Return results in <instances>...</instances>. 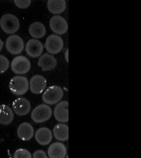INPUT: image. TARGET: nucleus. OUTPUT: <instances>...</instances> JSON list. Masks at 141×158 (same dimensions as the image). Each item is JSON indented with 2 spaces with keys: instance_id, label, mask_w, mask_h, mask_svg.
<instances>
[{
  "instance_id": "f257e3e1",
  "label": "nucleus",
  "mask_w": 141,
  "mask_h": 158,
  "mask_svg": "<svg viewBox=\"0 0 141 158\" xmlns=\"http://www.w3.org/2000/svg\"><path fill=\"white\" fill-rule=\"evenodd\" d=\"M0 25L3 31L9 34L16 32L20 27L19 22L17 18L9 13L6 14L2 16Z\"/></svg>"
},
{
  "instance_id": "f03ea898",
  "label": "nucleus",
  "mask_w": 141,
  "mask_h": 158,
  "mask_svg": "<svg viewBox=\"0 0 141 158\" xmlns=\"http://www.w3.org/2000/svg\"><path fill=\"white\" fill-rule=\"evenodd\" d=\"M9 87L11 91L17 95H23L28 91V82L24 77L17 75L13 77L10 80Z\"/></svg>"
},
{
  "instance_id": "7ed1b4c3",
  "label": "nucleus",
  "mask_w": 141,
  "mask_h": 158,
  "mask_svg": "<svg viewBox=\"0 0 141 158\" xmlns=\"http://www.w3.org/2000/svg\"><path fill=\"white\" fill-rule=\"evenodd\" d=\"M63 95L62 89L57 85L48 87L43 94L42 99L44 102L49 104L56 103L62 98Z\"/></svg>"
},
{
  "instance_id": "20e7f679",
  "label": "nucleus",
  "mask_w": 141,
  "mask_h": 158,
  "mask_svg": "<svg viewBox=\"0 0 141 158\" xmlns=\"http://www.w3.org/2000/svg\"><path fill=\"white\" fill-rule=\"evenodd\" d=\"M52 111L51 107L45 104L39 105L33 110L31 117L36 123H40L48 120L51 117Z\"/></svg>"
},
{
  "instance_id": "39448f33",
  "label": "nucleus",
  "mask_w": 141,
  "mask_h": 158,
  "mask_svg": "<svg viewBox=\"0 0 141 158\" xmlns=\"http://www.w3.org/2000/svg\"><path fill=\"white\" fill-rule=\"evenodd\" d=\"M31 64L29 60L23 56L15 57L11 63L12 71L17 74H23L27 73L30 70Z\"/></svg>"
},
{
  "instance_id": "423d86ee",
  "label": "nucleus",
  "mask_w": 141,
  "mask_h": 158,
  "mask_svg": "<svg viewBox=\"0 0 141 158\" xmlns=\"http://www.w3.org/2000/svg\"><path fill=\"white\" fill-rule=\"evenodd\" d=\"M6 47L7 51L13 54H19L24 48V43L19 36L14 35L9 37L6 40Z\"/></svg>"
},
{
  "instance_id": "0eeeda50",
  "label": "nucleus",
  "mask_w": 141,
  "mask_h": 158,
  "mask_svg": "<svg viewBox=\"0 0 141 158\" xmlns=\"http://www.w3.org/2000/svg\"><path fill=\"white\" fill-rule=\"evenodd\" d=\"M46 49L48 51L52 54L59 53L62 49L63 42L62 39L59 36L52 34L46 38L45 43Z\"/></svg>"
},
{
  "instance_id": "6e6552de",
  "label": "nucleus",
  "mask_w": 141,
  "mask_h": 158,
  "mask_svg": "<svg viewBox=\"0 0 141 158\" xmlns=\"http://www.w3.org/2000/svg\"><path fill=\"white\" fill-rule=\"evenodd\" d=\"M49 26L51 30L59 35L65 33L68 29V25L66 20L59 15L52 16L49 21Z\"/></svg>"
},
{
  "instance_id": "1a4fd4ad",
  "label": "nucleus",
  "mask_w": 141,
  "mask_h": 158,
  "mask_svg": "<svg viewBox=\"0 0 141 158\" xmlns=\"http://www.w3.org/2000/svg\"><path fill=\"white\" fill-rule=\"evenodd\" d=\"M13 109L17 115L24 116L27 114L31 109V104L29 101L23 97L16 99L13 102Z\"/></svg>"
},
{
  "instance_id": "9d476101",
  "label": "nucleus",
  "mask_w": 141,
  "mask_h": 158,
  "mask_svg": "<svg viewBox=\"0 0 141 158\" xmlns=\"http://www.w3.org/2000/svg\"><path fill=\"white\" fill-rule=\"evenodd\" d=\"M68 102L63 101L57 104L54 111L55 119L58 121L62 122L68 121Z\"/></svg>"
},
{
  "instance_id": "9b49d317",
  "label": "nucleus",
  "mask_w": 141,
  "mask_h": 158,
  "mask_svg": "<svg viewBox=\"0 0 141 158\" xmlns=\"http://www.w3.org/2000/svg\"><path fill=\"white\" fill-rule=\"evenodd\" d=\"M43 50V46L39 40L31 39L27 42L26 50L27 54L33 58H36L40 56Z\"/></svg>"
},
{
  "instance_id": "f8f14e48",
  "label": "nucleus",
  "mask_w": 141,
  "mask_h": 158,
  "mask_svg": "<svg viewBox=\"0 0 141 158\" xmlns=\"http://www.w3.org/2000/svg\"><path fill=\"white\" fill-rule=\"evenodd\" d=\"M46 80L43 76L35 75L31 78L30 81V88L32 92L35 94H40L46 87Z\"/></svg>"
},
{
  "instance_id": "ddd939ff",
  "label": "nucleus",
  "mask_w": 141,
  "mask_h": 158,
  "mask_svg": "<svg viewBox=\"0 0 141 158\" xmlns=\"http://www.w3.org/2000/svg\"><path fill=\"white\" fill-rule=\"evenodd\" d=\"M38 66L41 67L42 71H48L54 69L57 64L56 59L52 55L45 53L39 58Z\"/></svg>"
},
{
  "instance_id": "4468645a",
  "label": "nucleus",
  "mask_w": 141,
  "mask_h": 158,
  "mask_svg": "<svg viewBox=\"0 0 141 158\" xmlns=\"http://www.w3.org/2000/svg\"><path fill=\"white\" fill-rule=\"evenodd\" d=\"M48 153L49 157L51 158H64L66 156L67 150L63 144L56 142L50 146Z\"/></svg>"
},
{
  "instance_id": "2eb2a0df",
  "label": "nucleus",
  "mask_w": 141,
  "mask_h": 158,
  "mask_svg": "<svg viewBox=\"0 0 141 158\" xmlns=\"http://www.w3.org/2000/svg\"><path fill=\"white\" fill-rule=\"evenodd\" d=\"M34 129L32 125L27 122L21 124L17 129V134L19 138L23 141L30 140L34 134Z\"/></svg>"
},
{
  "instance_id": "dca6fc26",
  "label": "nucleus",
  "mask_w": 141,
  "mask_h": 158,
  "mask_svg": "<svg viewBox=\"0 0 141 158\" xmlns=\"http://www.w3.org/2000/svg\"><path fill=\"white\" fill-rule=\"evenodd\" d=\"M52 137L51 130L46 127L38 129L35 134V138L37 142L40 145H46L51 142Z\"/></svg>"
},
{
  "instance_id": "f3484780",
  "label": "nucleus",
  "mask_w": 141,
  "mask_h": 158,
  "mask_svg": "<svg viewBox=\"0 0 141 158\" xmlns=\"http://www.w3.org/2000/svg\"><path fill=\"white\" fill-rule=\"evenodd\" d=\"M14 113L8 105H0V124L6 126L10 124L13 120Z\"/></svg>"
},
{
  "instance_id": "a211bd4d",
  "label": "nucleus",
  "mask_w": 141,
  "mask_h": 158,
  "mask_svg": "<svg viewBox=\"0 0 141 158\" xmlns=\"http://www.w3.org/2000/svg\"><path fill=\"white\" fill-rule=\"evenodd\" d=\"M28 31L30 35L36 38L43 37L46 32L44 25L39 22H35L32 23L29 27Z\"/></svg>"
},
{
  "instance_id": "6ab92c4d",
  "label": "nucleus",
  "mask_w": 141,
  "mask_h": 158,
  "mask_svg": "<svg viewBox=\"0 0 141 158\" xmlns=\"http://www.w3.org/2000/svg\"><path fill=\"white\" fill-rule=\"evenodd\" d=\"M55 138L61 141H64L68 138V127L66 125L59 123L55 125L53 129Z\"/></svg>"
},
{
  "instance_id": "aec40b11",
  "label": "nucleus",
  "mask_w": 141,
  "mask_h": 158,
  "mask_svg": "<svg viewBox=\"0 0 141 158\" xmlns=\"http://www.w3.org/2000/svg\"><path fill=\"white\" fill-rule=\"evenodd\" d=\"M47 7L49 11L53 14H59L63 12L66 8V3L64 0H48Z\"/></svg>"
},
{
  "instance_id": "412c9836",
  "label": "nucleus",
  "mask_w": 141,
  "mask_h": 158,
  "mask_svg": "<svg viewBox=\"0 0 141 158\" xmlns=\"http://www.w3.org/2000/svg\"><path fill=\"white\" fill-rule=\"evenodd\" d=\"M14 158H31L32 157L31 153L27 150L19 149L16 150L14 153Z\"/></svg>"
},
{
  "instance_id": "4be33fe9",
  "label": "nucleus",
  "mask_w": 141,
  "mask_h": 158,
  "mask_svg": "<svg viewBox=\"0 0 141 158\" xmlns=\"http://www.w3.org/2000/svg\"><path fill=\"white\" fill-rule=\"evenodd\" d=\"M9 62L4 56L0 55V73L5 72L9 68Z\"/></svg>"
},
{
  "instance_id": "5701e85b",
  "label": "nucleus",
  "mask_w": 141,
  "mask_h": 158,
  "mask_svg": "<svg viewBox=\"0 0 141 158\" xmlns=\"http://www.w3.org/2000/svg\"><path fill=\"white\" fill-rule=\"evenodd\" d=\"M14 2L19 8L24 9L29 6L31 3V0H14Z\"/></svg>"
},
{
  "instance_id": "b1692460",
  "label": "nucleus",
  "mask_w": 141,
  "mask_h": 158,
  "mask_svg": "<svg viewBox=\"0 0 141 158\" xmlns=\"http://www.w3.org/2000/svg\"><path fill=\"white\" fill-rule=\"evenodd\" d=\"M34 158H48L46 153L43 150H38L35 151L33 154Z\"/></svg>"
},
{
  "instance_id": "393cba45",
  "label": "nucleus",
  "mask_w": 141,
  "mask_h": 158,
  "mask_svg": "<svg viewBox=\"0 0 141 158\" xmlns=\"http://www.w3.org/2000/svg\"><path fill=\"white\" fill-rule=\"evenodd\" d=\"M65 57L66 61L68 62V49L66 50L65 54Z\"/></svg>"
},
{
  "instance_id": "a878e982",
  "label": "nucleus",
  "mask_w": 141,
  "mask_h": 158,
  "mask_svg": "<svg viewBox=\"0 0 141 158\" xmlns=\"http://www.w3.org/2000/svg\"><path fill=\"white\" fill-rule=\"evenodd\" d=\"M3 42L0 39V51L1 50L3 46Z\"/></svg>"
}]
</instances>
